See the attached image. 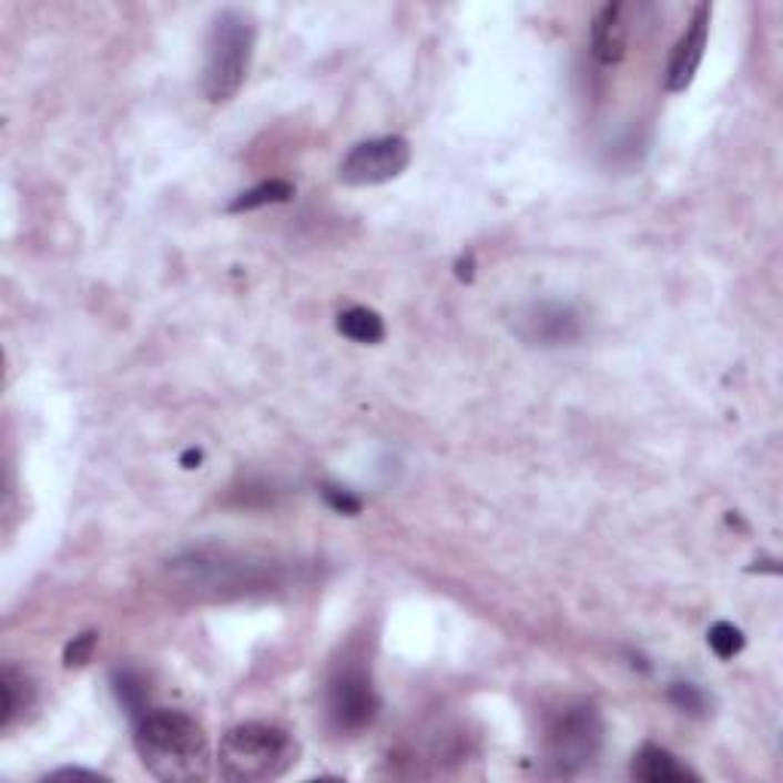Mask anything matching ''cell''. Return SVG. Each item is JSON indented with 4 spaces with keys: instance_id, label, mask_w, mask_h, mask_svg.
I'll return each instance as SVG.
<instances>
[{
    "instance_id": "obj_14",
    "label": "cell",
    "mask_w": 783,
    "mask_h": 783,
    "mask_svg": "<svg viewBox=\"0 0 783 783\" xmlns=\"http://www.w3.org/2000/svg\"><path fill=\"white\" fill-rule=\"evenodd\" d=\"M114 692L116 698H120V704L126 708L129 716H135L139 720L141 713H144V701H148V689H144V680H141L135 670L129 668H120L114 670Z\"/></svg>"
},
{
    "instance_id": "obj_17",
    "label": "cell",
    "mask_w": 783,
    "mask_h": 783,
    "mask_svg": "<svg viewBox=\"0 0 783 783\" xmlns=\"http://www.w3.org/2000/svg\"><path fill=\"white\" fill-rule=\"evenodd\" d=\"M95 645H99V633L95 631L77 633L74 640L64 645V652H62L64 668H83V664H89V661H92V652H95Z\"/></svg>"
},
{
    "instance_id": "obj_5",
    "label": "cell",
    "mask_w": 783,
    "mask_h": 783,
    "mask_svg": "<svg viewBox=\"0 0 783 783\" xmlns=\"http://www.w3.org/2000/svg\"><path fill=\"white\" fill-rule=\"evenodd\" d=\"M325 710L328 722L343 734L365 732L379 716V695L374 680L362 664H343L334 670L325 689Z\"/></svg>"
},
{
    "instance_id": "obj_1",
    "label": "cell",
    "mask_w": 783,
    "mask_h": 783,
    "mask_svg": "<svg viewBox=\"0 0 783 783\" xmlns=\"http://www.w3.org/2000/svg\"><path fill=\"white\" fill-rule=\"evenodd\" d=\"M135 750L156 781L193 783L209 774V734L187 710L153 708L135 720Z\"/></svg>"
},
{
    "instance_id": "obj_6",
    "label": "cell",
    "mask_w": 783,
    "mask_h": 783,
    "mask_svg": "<svg viewBox=\"0 0 783 783\" xmlns=\"http://www.w3.org/2000/svg\"><path fill=\"white\" fill-rule=\"evenodd\" d=\"M410 156V141L401 135L367 139L343 156L340 181L346 187H377L405 175Z\"/></svg>"
},
{
    "instance_id": "obj_15",
    "label": "cell",
    "mask_w": 783,
    "mask_h": 783,
    "mask_svg": "<svg viewBox=\"0 0 783 783\" xmlns=\"http://www.w3.org/2000/svg\"><path fill=\"white\" fill-rule=\"evenodd\" d=\"M708 645L713 649V655L720 661H732L734 655H741L746 645V637L741 628H734L732 621H716L708 631Z\"/></svg>"
},
{
    "instance_id": "obj_11",
    "label": "cell",
    "mask_w": 783,
    "mask_h": 783,
    "mask_svg": "<svg viewBox=\"0 0 783 783\" xmlns=\"http://www.w3.org/2000/svg\"><path fill=\"white\" fill-rule=\"evenodd\" d=\"M337 331L346 340L362 343V346H377V343L386 340V322H383L377 309H367V306L343 309L337 316Z\"/></svg>"
},
{
    "instance_id": "obj_18",
    "label": "cell",
    "mask_w": 783,
    "mask_h": 783,
    "mask_svg": "<svg viewBox=\"0 0 783 783\" xmlns=\"http://www.w3.org/2000/svg\"><path fill=\"white\" fill-rule=\"evenodd\" d=\"M325 502H328L337 515H358L362 511V499L353 494V490H343V487H334V484H325Z\"/></svg>"
},
{
    "instance_id": "obj_19",
    "label": "cell",
    "mask_w": 783,
    "mask_h": 783,
    "mask_svg": "<svg viewBox=\"0 0 783 783\" xmlns=\"http://www.w3.org/2000/svg\"><path fill=\"white\" fill-rule=\"evenodd\" d=\"M43 781H108V777L99 774V771H89V769H59V771H50Z\"/></svg>"
},
{
    "instance_id": "obj_9",
    "label": "cell",
    "mask_w": 783,
    "mask_h": 783,
    "mask_svg": "<svg viewBox=\"0 0 783 783\" xmlns=\"http://www.w3.org/2000/svg\"><path fill=\"white\" fill-rule=\"evenodd\" d=\"M631 774L643 783L701 781V774L695 769H689L677 753H670L668 746L658 744H643L637 750V756L631 762Z\"/></svg>"
},
{
    "instance_id": "obj_4",
    "label": "cell",
    "mask_w": 783,
    "mask_h": 783,
    "mask_svg": "<svg viewBox=\"0 0 783 783\" xmlns=\"http://www.w3.org/2000/svg\"><path fill=\"white\" fill-rule=\"evenodd\" d=\"M603 746V720L591 704L560 710L548 725V765L560 777H576Z\"/></svg>"
},
{
    "instance_id": "obj_13",
    "label": "cell",
    "mask_w": 783,
    "mask_h": 783,
    "mask_svg": "<svg viewBox=\"0 0 783 783\" xmlns=\"http://www.w3.org/2000/svg\"><path fill=\"white\" fill-rule=\"evenodd\" d=\"M291 196H294V184H291V181H282V177H273V181H261V184L252 190H242L240 196L227 205V212L230 215L254 212V209H264V205L288 203Z\"/></svg>"
},
{
    "instance_id": "obj_16",
    "label": "cell",
    "mask_w": 783,
    "mask_h": 783,
    "mask_svg": "<svg viewBox=\"0 0 783 783\" xmlns=\"http://www.w3.org/2000/svg\"><path fill=\"white\" fill-rule=\"evenodd\" d=\"M670 704L682 713H692V716H704L710 710V698L708 692L695 685V682H673L668 689Z\"/></svg>"
},
{
    "instance_id": "obj_2",
    "label": "cell",
    "mask_w": 783,
    "mask_h": 783,
    "mask_svg": "<svg viewBox=\"0 0 783 783\" xmlns=\"http://www.w3.org/2000/svg\"><path fill=\"white\" fill-rule=\"evenodd\" d=\"M301 756L288 729L276 722H242L221 738L217 771L233 783H266L285 777Z\"/></svg>"
},
{
    "instance_id": "obj_20",
    "label": "cell",
    "mask_w": 783,
    "mask_h": 783,
    "mask_svg": "<svg viewBox=\"0 0 783 783\" xmlns=\"http://www.w3.org/2000/svg\"><path fill=\"white\" fill-rule=\"evenodd\" d=\"M200 462H203V450H196V447H190L187 454L181 456V466L184 468H200Z\"/></svg>"
},
{
    "instance_id": "obj_7",
    "label": "cell",
    "mask_w": 783,
    "mask_h": 783,
    "mask_svg": "<svg viewBox=\"0 0 783 783\" xmlns=\"http://www.w3.org/2000/svg\"><path fill=\"white\" fill-rule=\"evenodd\" d=\"M518 334L532 346H572L581 337V316L569 304H532L518 318Z\"/></svg>"
},
{
    "instance_id": "obj_8",
    "label": "cell",
    "mask_w": 783,
    "mask_h": 783,
    "mask_svg": "<svg viewBox=\"0 0 783 783\" xmlns=\"http://www.w3.org/2000/svg\"><path fill=\"white\" fill-rule=\"evenodd\" d=\"M710 16H713V7H710V3H698L692 22L685 26L682 38L677 40V47H673V52H670V62H668L670 92H685V89L695 83L698 68H701V62H704V50H708Z\"/></svg>"
},
{
    "instance_id": "obj_3",
    "label": "cell",
    "mask_w": 783,
    "mask_h": 783,
    "mask_svg": "<svg viewBox=\"0 0 783 783\" xmlns=\"http://www.w3.org/2000/svg\"><path fill=\"white\" fill-rule=\"evenodd\" d=\"M254 47H257V26L242 10H224L215 16L205 40L203 92L209 102L227 104L248 77Z\"/></svg>"
},
{
    "instance_id": "obj_21",
    "label": "cell",
    "mask_w": 783,
    "mask_h": 783,
    "mask_svg": "<svg viewBox=\"0 0 783 783\" xmlns=\"http://www.w3.org/2000/svg\"><path fill=\"white\" fill-rule=\"evenodd\" d=\"M471 270H475V261H471V254H468L466 261H459V264H456V276L466 278V282H471V276H475Z\"/></svg>"
},
{
    "instance_id": "obj_12",
    "label": "cell",
    "mask_w": 783,
    "mask_h": 783,
    "mask_svg": "<svg viewBox=\"0 0 783 783\" xmlns=\"http://www.w3.org/2000/svg\"><path fill=\"white\" fill-rule=\"evenodd\" d=\"M34 698V685L26 673H19L13 664H7L0 673V729H10L19 710H26Z\"/></svg>"
},
{
    "instance_id": "obj_10",
    "label": "cell",
    "mask_w": 783,
    "mask_h": 783,
    "mask_svg": "<svg viewBox=\"0 0 783 783\" xmlns=\"http://www.w3.org/2000/svg\"><path fill=\"white\" fill-rule=\"evenodd\" d=\"M624 7L607 3L600 7L591 26V52L600 64H619L628 52V26H624Z\"/></svg>"
}]
</instances>
